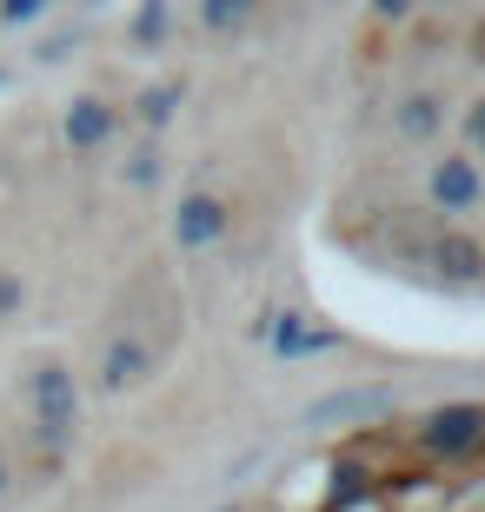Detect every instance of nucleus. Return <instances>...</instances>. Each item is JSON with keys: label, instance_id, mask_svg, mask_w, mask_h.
Masks as SVG:
<instances>
[{"label": "nucleus", "instance_id": "obj_9", "mask_svg": "<svg viewBox=\"0 0 485 512\" xmlns=\"http://www.w3.org/2000/svg\"><path fill=\"white\" fill-rule=\"evenodd\" d=\"M107 133H113V114L100 100H80L74 114H67V140H74V147H100Z\"/></svg>", "mask_w": 485, "mask_h": 512}, {"label": "nucleus", "instance_id": "obj_7", "mask_svg": "<svg viewBox=\"0 0 485 512\" xmlns=\"http://www.w3.org/2000/svg\"><path fill=\"white\" fill-rule=\"evenodd\" d=\"M153 366V346L147 340H113L107 346V366H100V386L107 393H120V386H140Z\"/></svg>", "mask_w": 485, "mask_h": 512}, {"label": "nucleus", "instance_id": "obj_14", "mask_svg": "<svg viewBox=\"0 0 485 512\" xmlns=\"http://www.w3.org/2000/svg\"><path fill=\"white\" fill-rule=\"evenodd\" d=\"M466 127H472V147H485V100L472 107V120H466Z\"/></svg>", "mask_w": 485, "mask_h": 512}, {"label": "nucleus", "instance_id": "obj_3", "mask_svg": "<svg viewBox=\"0 0 485 512\" xmlns=\"http://www.w3.org/2000/svg\"><path fill=\"white\" fill-rule=\"evenodd\" d=\"M485 439V406H446V413H432L426 419V446L432 453H472Z\"/></svg>", "mask_w": 485, "mask_h": 512}, {"label": "nucleus", "instance_id": "obj_12", "mask_svg": "<svg viewBox=\"0 0 485 512\" xmlns=\"http://www.w3.org/2000/svg\"><path fill=\"white\" fill-rule=\"evenodd\" d=\"M246 0H206V27H226V20H240Z\"/></svg>", "mask_w": 485, "mask_h": 512}, {"label": "nucleus", "instance_id": "obj_10", "mask_svg": "<svg viewBox=\"0 0 485 512\" xmlns=\"http://www.w3.org/2000/svg\"><path fill=\"white\" fill-rule=\"evenodd\" d=\"M399 127L419 140V133H432L439 127V100H406V114H399Z\"/></svg>", "mask_w": 485, "mask_h": 512}, {"label": "nucleus", "instance_id": "obj_2", "mask_svg": "<svg viewBox=\"0 0 485 512\" xmlns=\"http://www.w3.org/2000/svg\"><path fill=\"white\" fill-rule=\"evenodd\" d=\"M426 193H432V207H439V213H472V207H479V193H485V180H479L472 160H439L432 180H426Z\"/></svg>", "mask_w": 485, "mask_h": 512}, {"label": "nucleus", "instance_id": "obj_16", "mask_svg": "<svg viewBox=\"0 0 485 512\" xmlns=\"http://www.w3.org/2000/svg\"><path fill=\"white\" fill-rule=\"evenodd\" d=\"M0 499H7V466H0Z\"/></svg>", "mask_w": 485, "mask_h": 512}, {"label": "nucleus", "instance_id": "obj_13", "mask_svg": "<svg viewBox=\"0 0 485 512\" xmlns=\"http://www.w3.org/2000/svg\"><path fill=\"white\" fill-rule=\"evenodd\" d=\"M40 7H47V0H7V20H34Z\"/></svg>", "mask_w": 485, "mask_h": 512}, {"label": "nucleus", "instance_id": "obj_11", "mask_svg": "<svg viewBox=\"0 0 485 512\" xmlns=\"http://www.w3.org/2000/svg\"><path fill=\"white\" fill-rule=\"evenodd\" d=\"M173 100H180V94H173V87H153V94H147V107H140V114H147L153 127H160V120L173 114Z\"/></svg>", "mask_w": 485, "mask_h": 512}, {"label": "nucleus", "instance_id": "obj_8", "mask_svg": "<svg viewBox=\"0 0 485 512\" xmlns=\"http://www.w3.org/2000/svg\"><path fill=\"white\" fill-rule=\"evenodd\" d=\"M339 333L333 326H306L299 313H286L280 326H273V353H286V360H306V353H333Z\"/></svg>", "mask_w": 485, "mask_h": 512}, {"label": "nucleus", "instance_id": "obj_4", "mask_svg": "<svg viewBox=\"0 0 485 512\" xmlns=\"http://www.w3.org/2000/svg\"><path fill=\"white\" fill-rule=\"evenodd\" d=\"M226 233V200H213V193H193V200H180V213H173V240L180 247H213Z\"/></svg>", "mask_w": 485, "mask_h": 512}, {"label": "nucleus", "instance_id": "obj_1", "mask_svg": "<svg viewBox=\"0 0 485 512\" xmlns=\"http://www.w3.org/2000/svg\"><path fill=\"white\" fill-rule=\"evenodd\" d=\"M27 406H34V433L40 446H67L80 426V393H74V373L67 366H40L34 380H27Z\"/></svg>", "mask_w": 485, "mask_h": 512}, {"label": "nucleus", "instance_id": "obj_5", "mask_svg": "<svg viewBox=\"0 0 485 512\" xmlns=\"http://www.w3.org/2000/svg\"><path fill=\"white\" fill-rule=\"evenodd\" d=\"M373 413H392V386H353V393H326L306 406L313 426H326V419H373Z\"/></svg>", "mask_w": 485, "mask_h": 512}, {"label": "nucleus", "instance_id": "obj_15", "mask_svg": "<svg viewBox=\"0 0 485 512\" xmlns=\"http://www.w3.org/2000/svg\"><path fill=\"white\" fill-rule=\"evenodd\" d=\"M7 306H20V280H0V313Z\"/></svg>", "mask_w": 485, "mask_h": 512}, {"label": "nucleus", "instance_id": "obj_6", "mask_svg": "<svg viewBox=\"0 0 485 512\" xmlns=\"http://www.w3.org/2000/svg\"><path fill=\"white\" fill-rule=\"evenodd\" d=\"M432 266H439L446 280H459V286H479L485 280V247L466 240V233H446V240L432 247Z\"/></svg>", "mask_w": 485, "mask_h": 512}]
</instances>
